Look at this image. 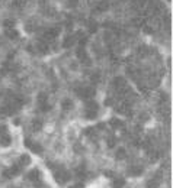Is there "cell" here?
Masks as SVG:
<instances>
[{"instance_id": "cell-2", "label": "cell", "mask_w": 173, "mask_h": 188, "mask_svg": "<svg viewBox=\"0 0 173 188\" xmlns=\"http://www.w3.org/2000/svg\"><path fill=\"white\" fill-rule=\"evenodd\" d=\"M60 106H61V110H63V111H70V110H73V107H74V103H73V100H71V99H69V97H64V99L61 100Z\"/></svg>"}, {"instance_id": "cell-10", "label": "cell", "mask_w": 173, "mask_h": 188, "mask_svg": "<svg viewBox=\"0 0 173 188\" xmlns=\"http://www.w3.org/2000/svg\"><path fill=\"white\" fill-rule=\"evenodd\" d=\"M29 149H31L34 153H36V155H41V153H42V151H44V149H42V146H41L39 143H32Z\"/></svg>"}, {"instance_id": "cell-3", "label": "cell", "mask_w": 173, "mask_h": 188, "mask_svg": "<svg viewBox=\"0 0 173 188\" xmlns=\"http://www.w3.org/2000/svg\"><path fill=\"white\" fill-rule=\"evenodd\" d=\"M19 174H20V167H19V165L12 167V168H7V169L3 171V175H5L6 178H13V177H16V175H19Z\"/></svg>"}, {"instance_id": "cell-8", "label": "cell", "mask_w": 173, "mask_h": 188, "mask_svg": "<svg viewBox=\"0 0 173 188\" xmlns=\"http://www.w3.org/2000/svg\"><path fill=\"white\" fill-rule=\"evenodd\" d=\"M84 119H88V120H96V119H98V111H96V110H84Z\"/></svg>"}, {"instance_id": "cell-19", "label": "cell", "mask_w": 173, "mask_h": 188, "mask_svg": "<svg viewBox=\"0 0 173 188\" xmlns=\"http://www.w3.org/2000/svg\"><path fill=\"white\" fill-rule=\"evenodd\" d=\"M69 188H83V184H76L73 187H69Z\"/></svg>"}, {"instance_id": "cell-4", "label": "cell", "mask_w": 173, "mask_h": 188, "mask_svg": "<svg viewBox=\"0 0 173 188\" xmlns=\"http://www.w3.org/2000/svg\"><path fill=\"white\" fill-rule=\"evenodd\" d=\"M10 145H12V136H10V133H5V135L0 136V146H2V148H7Z\"/></svg>"}, {"instance_id": "cell-11", "label": "cell", "mask_w": 173, "mask_h": 188, "mask_svg": "<svg viewBox=\"0 0 173 188\" xmlns=\"http://www.w3.org/2000/svg\"><path fill=\"white\" fill-rule=\"evenodd\" d=\"M141 174H143L141 167H133L131 169H129V175H133V177H137V175H141Z\"/></svg>"}, {"instance_id": "cell-18", "label": "cell", "mask_w": 173, "mask_h": 188, "mask_svg": "<svg viewBox=\"0 0 173 188\" xmlns=\"http://www.w3.org/2000/svg\"><path fill=\"white\" fill-rule=\"evenodd\" d=\"M31 145H32L31 139H29V137H26V139H25V146H26V148H31Z\"/></svg>"}, {"instance_id": "cell-13", "label": "cell", "mask_w": 173, "mask_h": 188, "mask_svg": "<svg viewBox=\"0 0 173 188\" xmlns=\"http://www.w3.org/2000/svg\"><path fill=\"white\" fill-rule=\"evenodd\" d=\"M125 185V178H116L114 181V188H122Z\"/></svg>"}, {"instance_id": "cell-14", "label": "cell", "mask_w": 173, "mask_h": 188, "mask_svg": "<svg viewBox=\"0 0 173 188\" xmlns=\"http://www.w3.org/2000/svg\"><path fill=\"white\" fill-rule=\"evenodd\" d=\"M148 159L153 161V162L157 161V159H159V153H157L156 151H148Z\"/></svg>"}, {"instance_id": "cell-12", "label": "cell", "mask_w": 173, "mask_h": 188, "mask_svg": "<svg viewBox=\"0 0 173 188\" xmlns=\"http://www.w3.org/2000/svg\"><path fill=\"white\" fill-rule=\"evenodd\" d=\"M125 156H127V152H125V149H124V148H119V149L116 151V153H115V158H116V159H119V161L125 159Z\"/></svg>"}, {"instance_id": "cell-20", "label": "cell", "mask_w": 173, "mask_h": 188, "mask_svg": "<svg viewBox=\"0 0 173 188\" xmlns=\"http://www.w3.org/2000/svg\"><path fill=\"white\" fill-rule=\"evenodd\" d=\"M13 125H15V126H19V125H20V120H19V119H15V120H13Z\"/></svg>"}, {"instance_id": "cell-1", "label": "cell", "mask_w": 173, "mask_h": 188, "mask_svg": "<svg viewBox=\"0 0 173 188\" xmlns=\"http://www.w3.org/2000/svg\"><path fill=\"white\" fill-rule=\"evenodd\" d=\"M54 178H55V181H57L58 184H64V182H67V181L70 179V174H69L67 171H64V169H60V171L55 172Z\"/></svg>"}, {"instance_id": "cell-7", "label": "cell", "mask_w": 173, "mask_h": 188, "mask_svg": "<svg viewBox=\"0 0 173 188\" xmlns=\"http://www.w3.org/2000/svg\"><path fill=\"white\" fill-rule=\"evenodd\" d=\"M39 177H41V172H39V169H31L29 172H28V178L31 179V181H34V182H36L38 179H39Z\"/></svg>"}, {"instance_id": "cell-17", "label": "cell", "mask_w": 173, "mask_h": 188, "mask_svg": "<svg viewBox=\"0 0 173 188\" xmlns=\"http://www.w3.org/2000/svg\"><path fill=\"white\" fill-rule=\"evenodd\" d=\"M157 184H159V182H157L156 179H151V181H148V182H147L148 188H156V187H157Z\"/></svg>"}, {"instance_id": "cell-5", "label": "cell", "mask_w": 173, "mask_h": 188, "mask_svg": "<svg viewBox=\"0 0 173 188\" xmlns=\"http://www.w3.org/2000/svg\"><path fill=\"white\" fill-rule=\"evenodd\" d=\"M42 126H44V122H42V119H34L32 123H31L32 132H39V130L42 129Z\"/></svg>"}, {"instance_id": "cell-16", "label": "cell", "mask_w": 173, "mask_h": 188, "mask_svg": "<svg viewBox=\"0 0 173 188\" xmlns=\"http://www.w3.org/2000/svg\"><path fill=\"white\" fill-rule=\"evenodd\" d=\"M5 133H9V127L6 125H0V136L5 135Z\"/></svg>"}, {"instance_id": "cell-9", "label": "cell", "mask_w": 173, "mask_h": 188, "mask_svg": "<svg viewBox=\"0 0 173 188\" xmlns=\"http://www.w3.org/2000/svg\"><path fill=\"white\" fill-rule=\"evenodd\" d=\"M31 163V156L29 155H22L19 158V167H26Z\"/></svg>"}, {"instance_id": "cell-15", "label": "cell", "mask_w": 173, "mask_h": 188, "mask_svg": "<svg viewBox=\"0 0 173 188\" xmlns=\"http://www.w3.org/2000/svg\"><path fill=\"white\" fill-rule=\"evenodd\" d=\"M116 143V139L114 137V136H111V137H108V146L109 148H114V145Z\"/></svg>"}, {"instance_id": "cell-6", "label": "cell", "mask_w": 173, "mask_h": 188, "mask_svg": "<svg viewBox=\"0 0 173 188\" xmlns=\"http://www.w3.org/2000/svg\"><path fill=\"white\" fill-rule=\"evenodd\" d=\"M109 126L112 129H121L124 126V122L119 119V117H112V119L109 120Z\"/></svg>"}]
</instances>
